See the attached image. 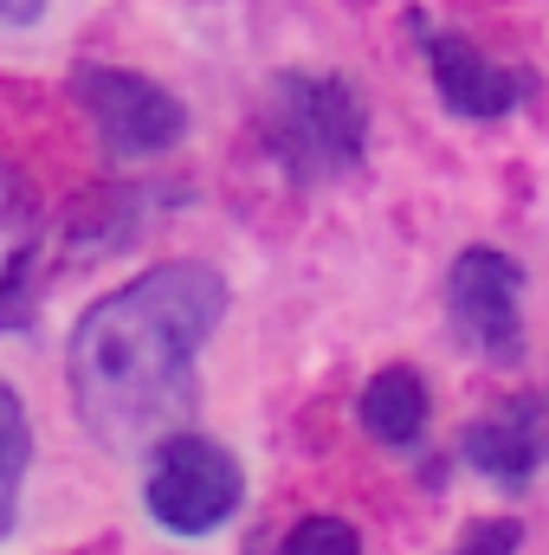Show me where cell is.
Returning <instances> with one entry per match:
<instances>
[{"label": "cell", "instance_id": "1", "mask_svg": "<svg viewBox=\"0 0 549 555\" xmlns=\"http://www.w3.org/2000/svg\"><path fill=\"white\" fill-rule=\"evenodd\" d=\"M227 317V278L201 259H175L98 297L72 330V408L111 452L175 439L194 356Z\"/></svg>", "mask_w": 549, "mask_h": 555}, {"label": "cell", "instance_id": "2", "mask_svg": "<svg viewBox=\"0 0 549 555\" xmlns=\"http://www.w3.org/2000/svg\"><path fill=\"white\" fill-rule=\"evenodd\" d=\"M259 130H266L272 162L291 168L297 181H336L362 162L369 111L330 72H278L266 111H259Z\"/></svg>", "mask_w": 549, "mask_h": 555}, {"label": "cell", "instance_id": "3", "mask_svg": "<svg viewBox=\"0 0 549 555\" xmlns=\"http://www.w3.org/2000/svg\"><path fill=\"white\" fill-rule=\"evenodd\" d=\"M149 511H155V524L162 530H175V537H207V530H220L233 511H240V491H246V478H240V459L220 446V439H207V433H175V439H162L155 446V465H149Z\"/></svg>", "mask_w": 549, "mask_h": 555}, {"label": "cell", "instance_id": "4", "mask_svg": "<svg viewBox=\"0 0 549 555\" xmlns=\"http://www.w3.org/2000/svg\"><path fill=\"white\" fill-rule=\"evenodd\" d=\"M72 104L98 124V137L111 155L142 162V155H162L188 137V111L175 91H162L155 78L124 72V65H78L72 72Z\"/></svg>", "mask_w": 549, "mask_h": 555}, {"label": "cell", "instance_id": "5", "mask_svg": "<svg viewBox=\"0 0 549 555\" xmlns=\"http://www.w3.org/2000/svg\"><path fill=\"white\" fill-rule=\"evenodd\" d=\"M518 297H524L518 259H505V253H491V246L459 253L452 272H446V310H452V323H459L465 343L485 349L491 362H518V356H524Z\"/></svg>", "mask_w": 549, "mask_h": 555}, {"label": "cell", "instance_id": "6", "mask_svg": "<svg viewBox=\"0 0 549 555\" xmlns=\"http://www.w3.org/2000/svg\"><path fill=\"white\" fill-rule=\"evenodd\" d=\"M420 46H426V65H433V91H439V104H446L452 117L498 124V117L518 111L524 78L505 72V65H491L472 39H459V33H426V26H420Z\"/></svg>", "mask_w": 549, "mask_h": 555}, {"label": "cell", "instance_id": "7", "mask_svg": "<svg viewBox=\"0 0 549 555\" xmlns=\"http://www.w3.org/2000/svg\"><path fill=\"white\" fill-rule=\"evenodd\" d=\"M362 426L382 439V446H413L420 426H426V388L413 369H382L369 388H362Z\"/></svg>", "mask_w": 549, "mask_h": 555}, {"label": "cell", "instance_id": "8", "mask_svg": "<svg viewBox=\"0 0 549 555\" xmlns=\"http://www.w3.org/2000/svg\"><path fill=\"white\" fill-rule=\"evenodd\" d=\"M465 459L485 478H498V485H524L537 472V433L524 426V408L518 414H498V420H478L465 433Z\"/></svg>", "mask_w": 549, "mask_h": 555}, {"label": "cell", "instance_id": "9", "mask_svg": "<svg viewBox=\"0 0 549 555\" xmlns=\"http://www.w3.org/2000/svg\"><path fill=\"white\" fill-rule=\"evenodd\" d=\"M278 555H362V537L343 517H304V524H291Z\"/></svg>", "mask_w": 549, "mask_h": 555}, {"label": "cell", "instance_id": "10", "mask_svg": "<svg viewBox=\"0 0 549 555\" xmlns=\"http://www.w3.org/2000/svg\"><path fill=\"white\" fill-rule=\"evenodd\" d=\"M26 459H33V426H26L20 395L0 382V478H20V472H26Z\"/></svg>", "mask_w": 549, "mask_h": 555}, {"label": "cell", "instance_id": "11", "mask_svg": "<svg viewBox=\"0 0 549 555\" xmlns=\"http://www.w3.org/2000/svg\"><path fill=\"white\" fill-rule=\"evenodd\" d=\"M518 537H524V530H518L511 517H498V524H472L465 543H459L452 555H511L518 550Z\"/></svg>", "mask_w": 549, "mask_h": 555}, {"label": "cell", "instance_id": "12", "mask_svg": "<svg viewBox=\"0 0 549 555\" xmlns=\"http://www.w3.org/2000/svg\"><path fill=\"white\" fill-rule=\"evenodd\" d=\"M46 13V0H0V26H33Z\"/></svg>", "mask_w": 549, "mask_h": 555}, {"label": "cell", "instance_id": "13", "mask_svg": "<svg viewBox=\"0 0 549 555\" xmlns=\"http://www.w3.org/2000/svg\"><path fill=\"white\" fill-rule=\"evenodd\" d=\"M13 485H20V478H0V537L13 530V511H20V498H13Z\"/></svg>", "mask_w": 549, "mask_h": 555}]
</instances>
